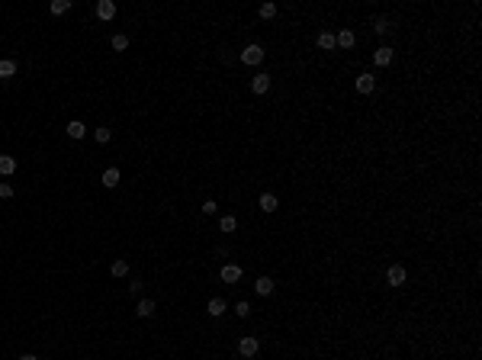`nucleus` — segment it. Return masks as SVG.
<instances>
[{
	"label": "nucleus",
	"mask_w": 482,
	"mask_h": 360,
	"mask_svg": "<svg viewBox=\"0 0 482 360\" xmlns=\"http://www.w3.org/2000/svg\"><path fill=\"white\" fill-rule=\"evenodd\" d=\"M354 42H357V36H354L351 29H341L335 36V45H341V48H354Z\"/></svg>",
	"instance_id": "nucleus-7"
},
{
	"label": "nucleus",
	"mask_w": 482,
	"mask_h": 360,
	"mask_svg": "<svg viewBox=\"0 0 482 360\" xmlns=\"http://www.w3.org/2000/svg\"><path fill=\"white\" fill-rule=\"evenodd\" d=\"M373 29H376V36H386V32H389V20H386V16H379Z\"/></svg>",
	"instance_id": "nucleus-25"
},
{
	"label": "nucleus",
	"mask_w": 482,
	"mask_h": 360,
	"mask_svg": "<svg viewBox=\"0 0 482 360\" xmlns=\"http://www.w3.org/2000/svg\"><path fill=\"white\" fill-rule=\"evenodd\" d=\"M373 62L379 64V68H386V64L392 62V48L389 45H383V48H376V55H373Z\"/></svg>",
	"instance_id": "nucleus-10"
},
{
	"label": "nucleus",
	"mask_w": 482,
	"mask_h": 360,
	"mask_svg": "<svg viewBox=\"0 0 482 360\" xmlns=\"http://www.w3.org/2000/svg\"><path fill=\"white\" fill-rule=\"evenodd\" d=\"M16 74V64L10 62V58H3V62H0V77H13Z\"/></svg>",
	"instance_id": "nucleus-20"
},
{
	"label": "nucleus",
	"mask_w": 482,
	"mask_h": 360,
	"mask_svg": "<svg viewBox=\"0 0 482 360\" xmlns=\"http://www.w3.org/2000/svg\"><path fill=\"white\" fill-rule=\"evenodd\" d=\"M219 229H222V232H235L238 229V219H235V215H222V219H219Z\"/></svg>",
	"instance_id": "nucleus-19"
},
{
	"label": "nucleus",
	"mask_w": 482,
	"mask_h": 360,
	"mask_svg": "<svg viewBox=\"0 0 482 360\" xmlns=\"http://www.w3.org/2000/svg\"><path fill=\"white\" fill-rule=\"evenodd\" d=\"M109 135H113V132H109V129H103V126H100V129H93V138H97L100 145H106V142H109Z\"/></svg>",
	"instance_id": "nucleus-23"
},
{
	"label": "nucleus",
	"mask_w": 482,
	"mask_h": 360,
	"mask_svg": "<svg viewBox=\"0 0 482 360\" xmlns=\"http://www.w3.org/2000/svg\"><path fill=\"white\" fill-rule=\"evenodd\" d=\"M113 48L116 52H126L129 48V36H113Z\"/></svg>",
	"instance_id": "nucleus-24"
},
{
	"label": "nucleus",
	"mask_w": 482,
	"mask_h": 360,
	"mask_svg": "<svg viewBox=\"0 0 482 360\" xmlns=\"http://www.w3.org/2000/svg\"><path fill=\"white\" fill-rule=\"evenodd\" d=\"M20 360H39V357H32V354H23V357H20Z\"/></svg>",
	"instance_id": "nucleus-30"
},
{
	"label": "nucleus",
	"mask_w": 482,
	"mask_h": 360,
	"mask_svg": "<svg viewBox=\"0 0 482 360\" xmlns=\"http://www.w3.org/2000/svg\"><path fill=\"white\" fill-rule=\"evenodd\" d=\"M276 206H280V203H276L273 193H264V196H260V209H264V212H276Z\"/></svg>",
	"instance_id": "nucleus-14"
},
{
	"label": "nucleus",
	"mask_w": 482,
	"mask_h": 360,
	"mask_svg": "<svg viewBox=\"0 0 482 360\" xmlns=\"http://www.w3.org/2000/svg\"><path fill=\"white\" fill-rule=\"evenodd\" d=\"M16 170V158H10V154H0V174L10 177Z\"/></svg>",
	"instance_id": "nucleus-13"
},
{
	"label": "nucleus",
	"mask_w": 482,
	"mask_h": 360,
	"mask_svg": "<svg viewBox=\"0 0 482 360\" xmlns=\"http://www.w3.org/2000/svg\"><path fill=\"white\" fill-rule=\"evenodd\" d=\"M354 87H357V93H373L376 81H373V74H360L357 81H354Z\"/></svg>",
	"instance_id": "nucleus-4"
},
{
	"label": "nucleus",
	"mask_w": 482,
	"mask_h": 360,
	"mask_svg": "<svg viewBox=\"0 0 482 360\" xmlns=\"http://www.w3.org/2000/svg\"><path fill=\"white\" fill-rule=\"evenodd\" d=\"M97 16H100V20H113V16H116V3H113V0H100V3H97Z\"/></svg>",
	"instance_id": "nucleus-6"
},
{
	"label": "nucleus",
	"mask_w": 482,
	"mask_h": 360,
	"mask_svg": "<svg viewBox=\"0 0 482 360\" xmlns=\"http://www.w3.org/2000/svg\"><path fill=\"white\" fill-rule=\"evenodd\" d=\"M241 62L251 64V68H254V64H260V62H264V48H260V45H245V48H241Z\"/></svg>",
	"instance_id": "nucleus-2"
},
{
	"label": "nucleus",
	"mask_w": 482,
	"mask_h": 360,
	"mask_svg": "<svg viewBox=\"0 0 482 360\" xmlns=\"http://www.w3.org/2000/svg\"><path fill=\"white\" fill-rule=\"evenodd\" d=\"M222 280L225 283H238V280H241V267H238V264H225L222 267Z\"/></svg>",
	"instance_id": "nucleus-8"
},
{
	"label": "nucleus",
	"mask_w": 482,
	"mask_h": 360,
	"mask_svg": "<svg viewBox=\"0 0 482 360\" xmlns=\"http://www.w3.org/2000/svg\"><path fill=\"white\" fill-rule=\"evenodd\" d=\"M276 16V3H260V20H273Z\"/></svg>",
	"instance_id": "nucleus-21"
},
{
	"label": "nucleus",
	"mask_w": 482,
	"mask_h": 360,
	"mask_svg": "<svg viewBox=\"0 0 482 360\" xmlns=\"http://www.w3.org/2000/svg\"><path fill=\"white\" fill-rule=\"evenodd\" d=\"M235 312L241 315V318H248V315H251V306H248V302H238V306H235Z\"/></svg>",
	"instance_id": "nucleus-26"
},
{
	"label": "nucleus",
	"mask_w": 482,
	"mask_h": 360,
	"mask_svg": "<svg viewBox=\"0 0 482 360\" xmlns=\"http://www.w3.org/2000/svg\"><path fill=\"white\" fill-rule=\"evenodd\" d=\"M318 48L331 52V48H335V32H321V36H318Z\"/></svg>",
	"instance_id": "nucleus-17"
},
{
	"label": "nucleus",
	"mask_w": 482,
	"mask_h": 360,
	"mask_svg": "<svg viewBox=\"0 0 482 360\" xmlns=\"http://www.w3.org/2000/svg\"><path fill=\"white\" fill-rule=\"evenodd\" d=\"M109 270H113V276H126V274H129V264H126V261H113V267H109Z\"/></svg>",
	"instance_id": "nucleus-22"
},
{
	"label": "nucleus",
	"mask_w": 482,
	"mask_h": 360,
	"mask_svg": "<svg viewBox=\"0 0 482 360\" xmlns=\"http://www.w3.org/2000/svg\"><path fill=\"white\" fill-rule=\"evenodd\" d=\"M135 312L142 315V318H151V315H154V302H151V299H142V302L135 306Z\"/></svg>",
	"instance_id": "nucleus-15"
},
{
	"label": "nucleus",
	"mask_w": 482,
	"mask_h": 360,
	"mask_svg": "<svg viewBox=\"0 0 482 360\" xmlns=\"http://www.w3.org/2000/svg\"><path fill=\"white\" fill-rule=\"evenodd\" d=\"M116 184H119V170H116V168L103 170V187H109V190H113Z\"/></svg>",
	"instance_id": "nucleus-16"
},
{
	"label": "nucleus",
	"mask_w": 482,
	"mask_h": 360,
	"mask_svg": "<svg viewBox=\"0 0 482 360\" xmlns=\"http://www.w3.org/2000/svg\"><path fill=\"white\" fill-rule=\"evenodd\" d=\"M254 290H257L260 296H270V293H273V280H270V276H257V283H254Z\"/></svg>",
	"instance_id": "nucleus-12"
},
{
	"label": "nucleus",
	"mask_w": 482,
	"mask_h": 360,
	"mask_svg": "<svg viewBox=\"0 0 482 360\" xmlns=\"http://www.w3.org/2000/svg\"><path fill=\"white\" fill-rule=\"evenodd\" d=\"M257 338H241V341H238V354H241V357H254V354H257Z\"/></svg>",
	"instance_id": "nucleus-3"
},
{
	"label": "nucleus",
	"mask_w": 482,
	"mask_h": 360,
	"mask_svg": "<svg viewBox=\"0 0 482 360\" xmlns=\"http://www.w3.org/2000/svg\"><path fill=\"white\" fill-rule=\"evenodd\" d=\"M225 309H229V306H225V299H219V296H215V299H209L206 312L212 315V318H219V315H225Z\"/></svg>",
	"instance_id": "nucleus-9"
},
{
	"label": "nucleus",
	"mask_w": 482,
	"mask_h": 360,
	"mask_svg": "<svg viewBox=\"0 0 482 360\" xmlns=\"http://www.w3.org/2000/svg\"><path fill=\"white\" fill-rule=\"evenodd\" d=\"M215 209H219V206H215L212 199H206V203H203V215H212V212H215Z\"/></svg>",
	"instance_id": "nucleus-28"
},
{
	"label": "nucleus",
	"mask_w": 482,
	"mask_h": 360,
	"mask_svg": "<svg viewBox=\"0 0 482 360\" xmlns=\"http://www.w3.org/2000/svg\"><path fill=\"white\" fill-rule=\"evenodd\" d=\"M64 132H68V135H71V138H77V142H81V138H84V135H87V126H84V123H81V119H71V123H68V126H64Z\"/></svg>",
	"instance_id": "nucleus-5"
},
{
	"label": "nucleus",
	"mask_w": 482,
	"mask_h": 360,
	"mask_svg": "<svg viewBox=\"0 0 482 360\" xmlns=\"http://www.w3.org/2000/svg\"><path fill=\"white\" fill-rule=\"evenodd\" d=\"M10 196H13V187H10V184H0V199H10Z\"/></svg>",
	"instance_id": "nucleus-27"
},
{
	"label": "nucleus",
	"mask_w": 482,
	"mask_h": 360,
	"mask_svg": "<svg viewBox=\"0 0 482 360\" xmlns=\"http://www.w3.org/2000/svg\"><path fill=\"white\" fill-rule=\"evenodd\" d=\"M71 10V0H52V16H62Z\"/></svg>",
	"instance_id": "nucleus-18"
},
{
	"label": "nucleus",
	"mask_w": 482,
	"mask_h": 360,
	"mask_svg": "<svg viewBox=\"0 0 482 360\" xmlns=\"http://www.w3.org/2000/svg\"><path fill=\"white\" fill-rule=\"evenodd\" d=\"M142 286H145L142 280H132V283H129V293H135V296H138V293H142Z\"/></svg>",
	"instance_id": "nucleus-29"
},
{
	"label": "nucleus",
	"mask_w": 482,
	"mask_h": 360,
	"mask_svg": "<svg viewBox=\"0 0 482 360\" xmlns=\"http://www.w3.org/2000/svg\"><path fill=\"white\" fill-rule=\"evenodd\" d=\"M251 90H254V93H267V90H270V77H267V74H257V77L251 81Z\"/></svg>",
	"instance_id": "nucleus-11"
},
{
	"label": "nucleus",
	"mask_w": 482,
	"mask_h": 360,
	"mask_svg": "<svg viewBox=\"0 0 482 360\" xmlns=\"http://www.w3.org/2000/svg\"><path fill=\"white\" fill-rule=\"evenodd\" d=\"M405 280H408V270L402 267V264H392V267L386 270V283L389 286H402Z\"/></svg>",
	"instance_id": "nucleus-1"
}]
</instances>
